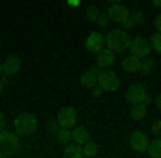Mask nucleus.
<instances>
[{
	"label": "nucleus",
	"instance_id": "1",
	"mask_svg": "<svg viewBox=\"0 0 161 158\" xmlns=\"http://www.w3.org/2000/svg\"><path fill=\"white\" fill-rule=\"evenodd\" d=\"M17 152H19V137H17V133L2 128L0 130V156L9 158V156H15Z\"/></svg>",
	"mask_w": 161,
	"mask_h": 158
},
{
	"label": "nucleus",
	"instance_id": "2",
	"mask_svg": "<svg viewBox=\"0 0 161 158\" xmlns=\"http://www.w3.org/2000/svg\"><path fill=\"white\" fill-rule=\"evenodd\" d=\"M37 115H32V113H19V115H15V122H13V126H15V133L17 137H30V135H35L37 130Z\"/></svg>",
	"mask_w": 161,
	"mask_h": 158
},
{
	"label": "nucleus",
	"instance_id": "3",
	"mask_svg": "<svg viewBox=\"0 0 161 158\" xmlns=\"http://www.w3.org/2000/svg\"><path fill=\"white\" fill-rule=\"evenodd\" d=\"M129 41L131 37L127 34V30H120V28H116V30H110L108 32V37H105V47L112 49V51H125V49H129Z\"/></svg>",
	"mask_w": 161,
	"mask_h": 158
},
{
	"label": "nucleus",
	"instance_id": "4",
	"mask_svg": "<svg viewBox=\"0 0 161 158\" xmlns=\"http://www.w3.org/2000/svg\"><path fill=\"white\" fill-rule=\"evenodd\" d=\"M125 98H127L131 105H136V103L150 105V103H153V96L148 94V90H146L144 84H131L127 88V92H125Z\"/></svg>",
	"mask_w": 161,
	"mask_h": 158
},
{
	"label": "nucleus",
	"instance_id": "5",
	"mask_svg": "<svg viewBox=\"0 0 161 158\" xmlns=\"http://www.w3.org/2000/svg\"><path fill=\"white\" fill-rule=\"evenodd\" d=\"M97 84L103 88V92H116V90L120 88V77L114 73V71L103 69V73L97 77Z\"/></svg>",
	"mask_w": 161,
	"mask_h": 158
},
{
	"label": "nucleus",
	"instance_id": "6",
	"mask_svg": "<svg viewBox=\"0 0 161 158\" xmlns=\"http://www.w3.org/2000/svg\"><path fill=\"white\" fill-rule=\"evenodd\" d=\"M129 51H131V56H136V58H146L150 51V43H148V38H144V37H136V38H131L129 41Z\"/></svg>",
	"mask_w": 161,
	"mask_h": 158
},
{
	"label": "nucleus",
	"instance_id": "7",
	"mask_svg": "<svg viewBox=\"0 0 161 158\" xmlns=\"http://www.w3.org/2000/svg\"><path fill=\"white\" fill-rule=\"evenodd\" d=\"M129 9L125 7L123 2H114V4H110V9H108V17H110L114 24H127V19H129Z\"/></svg>",
	"mask_w": 161,
	"mask_h": 158
},
{
	"label": "nucleus",
	"instance_id": "8",
	"mask_svg": "<svg viewBox=\"0 0 161 158\" xmlns=\"http://www.w3.org/2000/svg\"><path fill=\"white\" fill-rule=\"evenodd\" d=\"M129 143H131V150L137 152V154H146V147H148V137L142 130H133L131 137H129Z\"/></svg>",
	"mask_w": 161,
	"mask_h": 158
},
{
	"label": "nucleus",
	"instance_id": "9",
	"mask_svg": "<svg viewBox=\"0 0 161 158\" xmlns=\"http://www.w3.org/2000/svg\"><path fill=\"white\" fill-rule=\"evenodd\" d=\"M56 120H58L60 126L71 128V126H75V122H77V111H75V107H62L58 111V115H56Z\"/></svg>",
	"mask_w": 161,
	"mask_h": 158
},
{
	"label": "nucleus",
	"instance_id": "10",
	"mask_svg": "<svg viewBox=\"0 0 161 158\" xmlns=\"http://www.w3.org/2000/svg\"><path fill=\"white\" fill-rule=\"evenodd\" d=\"M84 45H86V49L90 54H97V51H101L105 47V37L101 32H90L86 37V41H84Z\"/></svg>",
	"mask_w": 161,
	"mask_h": 158
},
{
	"label": "nucleus",
	"instance_id": "11",
	"mask_svg": "<svg viewBox=\"0 0 161 158\" xmlns=\"http://www.w3.org/2000/svg\"><path fill=\"white\" fill-rule=\"evenodd\" d=\"M22 69V60H19V56H7L4 60H2V73L4 75H17V71Z\"/></svg>",
	"mask_w": 161,
	"mask_h": 158
},
{
	"label": "nucleus",
	"instance_id": "12",
	"mask_svg": "<svg viewBox=\"0 0 161 158\" xmlns=\"http://www.w3.org/2000/svg\"><path fill=\"white\" fill-rule=\"evenodd\" d=\"M120 69L127 71V73H140L142 60L136 58V56H125V58H120Z\"/></svg>",
	"mask_w": 161,
	"mask_h": 158
},
{
	"label": "nucleus",
	"instance_id": "13",
	"mask_svg": "<svg viewBox=\"0 0 161 158\" xmlns=\"http://www.w3.org/2000/svg\"><path fill=\"white\" fill-rule=\"evenodd\" d=\"M114 62H116V58H114V51L112 49L103 47L101 51H97V64H99L101 69H110Z\"/></svg>",
	"mask_w": 161,
	"mask_h": 158
},
{
	"label": "nucleus",
	"instance_id": "14",
	"mask_svg": "<svg viewBox=\"0 0 161 158\" xmlns=\"http://www.w3.org/2000/svg\"><path fill=\"white\" fill-rule=\"evenodd\" d=\"M90 139V135H88V128L86 126H75L73 130H71V141L77 143V145H82L84 141Z\"/></svg>",
	"mask_w": 161,
	"mask_h": 158
},
{
	"label": "nucleus",
	"instance_id": "15",
	"mask_svg": "<svg viewBox=\"0 0 161 158\" xmlns=\"http://www.w3.org/2000/svg\"><path fill=\"white\" fill-rule=\"evenodd\" d=\"M148 105H144V103H136V105H131V109H129V115H131V120H144L146 118V113H148V109H146Z\"/></svg>",
	"mask_w": 161,
	"mask_h": 158
},
{
	"label": "nucleus",
	"instance_id": "16",
	"mask_svg": "<svg viewBox=\"0 0 161 158\" xmlns=\"http://www.w3.org/2000/svg\"><path fill=\"white\" fill-rule=\"evenodd\" d=\"M82 154H84L86 158H95L97 154H99V145H97L95 141H90V139H88V141L82 143Z\"/></svg>",
	"mask_w": 161,
	"mask_h": 158
},
{
	"label": "nucleus",
	"instance_id": "17",
	"mask_svg": "<svg viewBox=\"0 0 161 158\" xmlns=\"http://www.w3.org/2000/svg\"><path fill=\"white\" fill-rule=\"evenodd\" d=\"M80 84H82V88H86V90H92L97 85V77L90 73V71H84V73L80 75Z\"/></svg>",
	"mask_w": 161,
	"mask_h": 158
},
{
	"label": "nucleus",
	"instance_id": "18",
	"mask_svg": "<svg viewBox=\"0 0 161 158\" xmlns=\"http://www.w3.org/2000/svg\"><path fill=\"white\" fill-rule=\"evenodd\" d=\"M146 154H148L150 158H161V135L155 139V141H148Z\"/></svg>",
	"mask_w": 161,
	"mask_h": 158
},
{
	"label": "nucleus",
	"instance_id": "19",
	"mask_svg": "<svg viewBox=\"0 0 161 158\" xmlns=\"http://www.w3.org/2000/svg\"><path fill=\"white\" fill-rule=\"evenodd\" d=\"M67 158H84V154H82V145H77V143H67V147H64V152H62Z\"/></svg>",
	"mask_w": 161,
	"mask_h": 158
},
{
	"label": "nucleus",
	"instance_id": "20",
	"mask_svg": "<svg viewBox=\"0 0 161 158\" xmlns=\"http://www.w3.org/2000/svg\"><path fill=\"white\" fill-rule=\"evenodd\" d=\"M144 13H140V11H136V13H129V19H127V24H125V28H136V26H144Z\"/></svg>",
	"mask_w": 161,
	"mask_h": 158
},
{
	"label": "nucleus",
	"instance_id": "21",
	"mask_svg": "<svg viewBox=\"0 0 161 158\" xmlns=\"http://www.w3.org/2000/svg\"><path fill=\"white\" fill-rule=\"evenodd\" d=\"M99 15H101V11H99V7H95V4H90V7L86 9V19L92 22V24L99 19Z\"/></svg>",
	"mask_w": 161,
	"mask_h": 158
},
{
	"label": "nucleus",
	"instance_id": "22",
	"mask_svg": "<svg viewBox=\"0 0 161 158\" xmlns=\"http://www.w3.org/2000/svg\"><path fill=\"white\" fill-rule=\"evenodd\" d=\"M56 139H58L60 143H69V141H71V130H69V128H64V126H60V128H58V133H56Z\"/></svg>",
	"mask_w": 161,
	"mask_h": 158
},
{
	"label": "nucleus",
	"instance_id": "23",
	"mask_svg": "<svg viewBox=\"0 0 161 158\" xmlns=\"http://www.w3.org/2000/svg\"><path fill=\"white\" fill-rule=\"evenodd\" d=\"M148 43H150V49H155L157 54H161V32H155L148 38Z\"/></svg>",
	"mask_w": 161,
	"mask_h": 158
},
{
	"label": "nucleus",
	"instance_id": "24",
	"mask_svg": "<svg viewBox=\"0 0 161 158\" xmlns=\"http://www.w3.org/2000/svg\"><path fill=\"white\" fill-rule=\"evenodd\" d=\"M155 69V62H153V58H142V69H140V73H144V75H148L150 71Z\"/></svg>",
	"mask_w": 161,
	"mask_h": 158
},
{
	"label": "nucleus",
	"instance_id": "25",
	"mask_svg": "<svg viewBox=\"0 0 161 158\" xmlns=\"http://www.w3.org/2000/svg\"><path fill=\"white\" fill-rule=\"evenodd\" d=\"M58 128H60V124H58V120H54V122H47V130H50V135H56L58 133Z\"/></svg>",
	"mask_w": 161,
	"mask_h": 158
},
{
	"label": "nucleus",
	"instance_id": "26",
	"mask_svg": "<svg viewBox=\"0 0 161 158\" xmlns=\"http://www.w3.org/2000/svg\"><path fill=\"white\" fill-rule=\"evenodd\" d=\"M150 133H153V135H157V137L161 135V120H155L153 124H150Z\"/></svg>",
	"mask_w": 161,
	"mask_h": 158
},
{
	"label": "nucleus",
	"instance_id": "27",
	"mask_svg": "<svg viewBox=\"0 0 161 158\" xmlns=\"http://www.w3.org/2000/svg\"><path fill=\"white\" fill-rule=\"evenodd\" d=\"M108 22H110V17H108V15H103V13H101V15H99V19H97V22H95V24L99 26V28H105V26H108Z\"/></svg>",
	"mask_w": 161,
	"mask_h": 158
},
{
	"label": "nucleus",
	"instance_id": "28",
	"mask_svg": "<svg viewBox=\"0 0 161 158\" xmlns=\"http://www.w3.org/2000/svg\"><path fill=\"white\" fill-rule=\"evenodd\" d=\"M90 73L95 75V77H99V75H101V73H103V69H101L99 64H95V66H92V69H90Z\"/></svg>",
	"mask_w": 161,
	"mask_h": 158
},
{
	"label": "nucleus",
	"instance_id": "29",
	"mask_svg": "<svg viewBox=\"0 0 161 158\" xmlns=\"http://www.w3.org/2000/svg\"><path fill=\"white\" fill-rule=\"evenodd\" d=\"M101 94H103V88H101V85L97 84L95 88H92V96H101Z\"/></svg>",
	"mask_w": 161,
	"mask_h": 158
},
{
	"label": "nucleus",
	"instance_id": "30",
	"mask_svg": "<svg viewBox=\"0 0 161 158\" xmlns=\"http://www.w3.org/2000/svg\"><path fill=\"white\" fill-rule=\"evenodd\" d=\"M155 30H157V32H161V15H157V17H155Z\"/></svg>",
	"mask_w": 161,
	"mask_h": 158
},
{
	"label": "nucleus",
	"instance_id": "31",
	"mask_svg": "<svg viewBox=\"0 0 161 158\" xmlns=\"http://www.w3.org/2000/svg\"><path fill=\"white\" fill-rule=\"evenodd\" d=\"M153 103H155V107H157V109H161V94H157V96L153 98Z\"/></svg>",
	"mask_w": 161,
	"mask_h": 158
},
{
	"label": "nucleus",
	"instance_id": "32",
	"mask_svg": "<svg viewBox=\"0 0 161 158\" xmlns=\"http://www.w3.org/2000/svg\"><path fill=\"white\" fill-rule=\"evenodd\" d=\"M80 2H82V0H67L69 7H80Z\"/></svg>",
	"mask_w": 161,
	"mask_h": 158
},
{
	"label": "nucleus",
	"instance_id": "33",
	"mask_svg": "<svg viewBox=\"0 0 161 158\" xmlns=\"http://www.w3.org/2000/svg\"><path fill=\"white\" fill-rule=\"evenodd\" d=\"M4 126H7V120H4V115H2V113H0V130H2V128H4Z\"/></svg>",
	"mask_w": 161,
	"mask_h": 158
},
{
	"label": "nucleus",
	"instance_id": "34",
	"mask_svg": "<svg viewBox=\"0 0 161 158\" xmlns=\"http://www.w3.org/2000/svg\"><path fill=\"white\" fill-rule=\"evenodd\" d=\"M153 4H155L157 9H161V0H153Z\"/></svg>",
	"mask_w": 161,
	"mask_h": 158
},
{
	"label": "nucleus",
	"instance_id": "35",
	"mask_svg": "<svg viewBox=\"0 0 161 158\" xmlns=\"http://www.w3.org/2000/svg\"><path fill=\"white\" fill-rule=\"evenodd\" d=\"M108 4H114V2H123V0H105Z\"/></svg>",
	"mask_w": 161,
	"mask_h": 158
},
{
	"label": "nucleus",
	"instance_id": "36",
	"mask_svg": "<svg viewBox=\"0 0 161 158\" xmlns=\"http://www.w3.org/2000/svg\"><path fill=\"white\" fill-rule=\"evenodd\" d=\"M2 88H4V84H2V81H0V96H2Z\"/></svg>",
	"mask_w": 161,
	"mask_h": 158
},
{
	"label": "nucleus",
	"instance_id": "37",
	"mask_svg": "<svg viewBox=\"0 0 161 158\" xmlns=\"http://www.w3.org/2000/svg\"><path fill=\"white\" fill-rule=\"evenodd\" d=\"M0 75H2V62H0Z\"/></svg>",
	"mask_w": 161,
	"mask_h": 158
}]
</instances>
